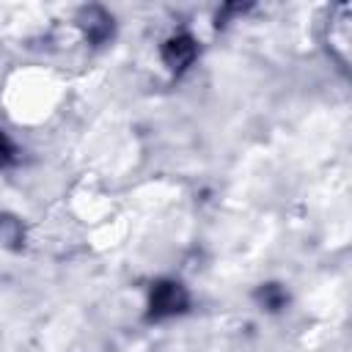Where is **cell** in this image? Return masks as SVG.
<instances>
[{"label": "cell", "instance_id": "1", "mask_svg": "<svg viewBox=\"0 0 352 352\" xmlns=\"http://www.w3.org/2000/svg\"><path fill=\"white\" fill-rule=\"evenodd\" d=\"M176 305H182V297H179V289L176 286H160L157 289V294H154V300H151V308H154V314L160 316V314H168V311H179Z\"/></svg>", "mask_w": 352, "mask_h": 352}, {"label": "cell", "instance_id": "2", "mask_svg": "<svg viewBox=\"0 0 352 352\" xmlns=\"http://www.w3.org/2000/svg\"><path fill=\"white\" fill-rule=\"evenodd\" d=\"M165 58L176 66H182V63H187L190 58H192V41L190 38H173L170 44H168V52H165Z\"/></svg>", "mask_w": 352, "mask_h": 352}, {"label": "cell", "instance_id": "3", "mask_svg": "<svg viewBox=\"0 0 352 352\" xmlns=\"http://www.w3.org/2000/svg\"><path fill=\"white\" fill-rule=\"evenodd\" d=\"M11 154H14V148H11V143H8V138L0 132V165H6V162H11Z\"/></svg>", "mask_w": 352, "mask_h": 352}]
</instances>
